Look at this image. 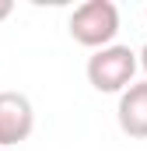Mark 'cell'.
Wrapping results in <instances>:
<instances>
[{"label":"cell","mask_w":147,"mask_h":151,"mask_svg":"<svg viewBox=\"0 0 147 151\" xmlns=\"http://www.w3.org/2000/svg\"><path fill=\"white\" fill-rule=\"evenodd\" d=\"M137 67H140V53H133L130 46H116L112 42V46L88 56V81H91L95 91H105V95L119 91L123 95L133 84Z\"/></svg>","instance_id":"6da1fadb"},{"label":"cell","mask_w":147,"mask_h":151,"mask_svg":"<svg viewBox=\"0 0 147 151\" xmlns=\"http://www.w3.org/2000/svg\"><path fill=\"white\" fill-rule=\"evenodd\" d=\"M119 32V7L112 0H88L70 14V35L74 42L88 46V49H105Z\"/></svg>","instance_id":"7a4b0ae2"},{"label":"cell","mask_w":147,"mask_h":151,"mask_svg":"<svg viewBox=\"0 0 147 151\" xmlns=\"http://www.w3.org/2000/svg\"><path fill=\"white\" fill-rule=\"evenodd\" d=\"M35 130V109L21 91H0V148L28 141Z\"/></svg>","instance_id":"3957f363"},{"label":"cell","mask_w":147,"mask_h":151,"mask_svg":"<svg viewBox=\"0 0 147 151\" xmlns=\"http://www.w3.org/2000/svg\"><path fill=\"white\" fill-rule=\"evenodd\" d=\"M116 116H119V127L126 137H137V141L147 137V81H133L119 95Z\"/></svg>","instance_id":"277c9868"},{"label":"cell","mask_w":147,"mask_h":151,"mask_svg":"<svg viewBox=\"0 0 147 151\" xmlns=\"http://www.w3.org/2000/svg\"><path fill=\"white\" fill-rule=\"evenodd\" d=\"M11 11H14V4H11V0H0V21H7Z\"/></svg>","instance_id":"5b68a950"},{"label":"cell","mask_w":147,"mask_h":151,"mask_svg":"<svg viewBox=\"0 0 147 151\" xmlns=\"http://www.w3.org/2000/svg\"><path fill=\"white\" fill-rule=\"evenodd\" d=\"M140 67L147 70V42H144V49H140Z\"/></svg>","instance_id":"8992f818"},{"label":"cell","mask_w":147,"mask_h":151,"mask_svg":"<svg viewBox=\"0 0 147 151\" xmlns=\"http://www.w3.org/2000/svg\"><path fill=\"white\" fill-rule=\"evenodd\" d=\"M144 14H147V11H144Z\"/></svg>","instance_id":"52a82bcc"}]
</instances>
